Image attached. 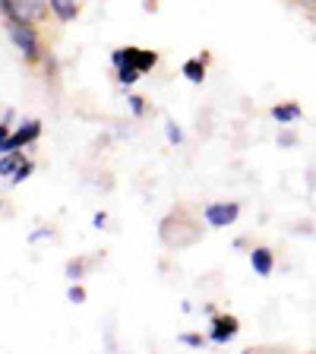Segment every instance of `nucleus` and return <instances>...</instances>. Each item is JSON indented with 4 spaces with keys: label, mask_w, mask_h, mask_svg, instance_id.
Instances as JSON below:
<instances>
[{
    "label": "nucleus",
    "mask_w": 316,
    "mask_h": 354,
    "mask_svg": "<svg viewBox=\"0 0 316 354\" xmlns=\"http://www.w3.org/2000/svg\"><path fill=\"white\" fill-rule=\"evenodd\" d=\"M177 342H180V345H187V348H203V335H196V332H184Z\"/></svg>",
    "instance_id": "6ab92c4d"
},
{
    "label": "nucleus",
    "mask_w": 316,
    "mask_h": 354,
    "mask_svg": "<svg viewBox=\"0 0 316 354\" xmlns=\"http://www.w3.org/2000/svg\"><path fill=\"white\" fill-rule=\"evenodd\" d=\"M64 275L70 281H80L82 275H86V259H70V263H66V269H64Z\"/></svg>",
    "instance_id": "ddd939ff"
},
{
    "label": "nucleus",
    "mask_w": 316,
    "mask_h": 354,
    "mask_svg": "<svg viewBox=\"0 0 316 354\" xmlns=\"http://www.w3.org/2000/svg\"><path fill=\"white\" fill-rule=\"evenodd\" d=\"M114 70H118V82H120V86H133V82H136V80H140V66H136V64H130V60H124V64H120V66H114Z\"/></svg>",
    "instance_id": "f8f14e48"
},
{
    "label": "nucleus",
    "mask_w": 316,
    "mask_h": 354,
    "mask_svg": "<svg viewBox=\"0 0 316 354\" xmlns=\"http://www.w3.org/2000/svg\"><path fill=\"white\" fill-rule=\"evenodd\" d=\"M7 35L13 41V48L22 54L26 64H38L44 57V48H41V35H38L35 22H7Z\"/></svg>",
    "instance_id": "f257e3e1"
},
{
    "label": "nucleus",
    "mask_w": 316,
    "mask_h": 354,
    "mask_svg": "<svg viewBox=\"0 0 316 354\" xmlns=\"http://www.w3.org/2000/svg\"><path fill=\"white\" fill-rule=\"evenodd\" d=\"M165 136H168L171 146H180V142H184V130H180V127H177L171 118L165 120Z\"/></svg>",
    "instance_id": "4468645a"
},
{
    "label": "nucleus",
    "mask_w": 316,
    "mask_h": 354,
    "mask_svg": "<svg viewBox=\"0 0 316 354\" xmlns=\"http://www.w3.org/2000/svg\"><path fill=\"white\" fill-rule=\"evenodd\" d=\"M127 104H130L133 118H142V114H146V98L142 95H127Z\"/></svg>",
    "instance_id": "f3484780"
},
{
    "label": "nucleus",
    "mask_w": 316,
    "mask_h": 354,
    "mask_svg": "<svg viewBox=\"0 0 316 354\" xmlns=\"http://www.w3.org/2000/svg\"><path fill=\"white\" fill-rule=\"evenodd\" d=\"M92 225H95V228H104V225H108V215H104V212H95V218H92Z\"/></svg>",
    "instance_id": "aec40b11"
},
{
    "label": "nucleus",
    "mask_w": 316,
    "mask_h": 354,
    "mask_svg": "<svg viewBox=\"0 0 316 354\" xmlns=\"http://www.w3.org/2000/svg\"><path fill=\"white\" fill-rule=\"evenodd\" d=\"M297 7H304V10H310V13H313L316 10V0H295Z\"/></svg>",
    "instance_id": "412c9836"
},
{
    "label": "nucleus",
    "mask_w": 316,
    "mask_h": 354,
    "mask_svg": "<svg viewBox=\"0 0 316 354\" xmlns=\"http://www.w3.org/2000/svg\"><path fill=\"white\" fill-rule=\"evenodd\" d=\"M10 133H13V130H10V124H0V142H3V140H7V136H10Z\"/></svg>",
    "instance_id": "4be33fe9"
},
{
    "label": "nucleus",
    "mask_w": 316,
    "mask_h": 354,
    "mask_svg": "<svg viewBox=\"0 0 316 354\" xmlns=\"http://www.w3.org/2000/svg\"><path fill=\"white\" fill-rule=\"evenodd\" d=\"M250 266H253V272L259 275V279H269L275 269V253L269 250V247H253L250 250Z\"/></svg>",
    "instance_id": "0eeeda50"
},
{
    "label": "nucleus",
    "mask_w": 316,
    "mask_h": 354,
    "mask_svg": "<svg viewBox=\"0 0 316 354\" xmlns=\"http://www.w3.org/2000/svg\"><path fill=\"white\" fill-rule=\"evenodd\" d=\"M0 13L7 22H41L51 13L48 0H0Z\"/></svg>",
    "instance_id": "f03ea898"
},
{
    "label": "nucleus",
    "mask_w": 316,
    "mask_h": 354,
    "mask_svg": "<svg viewBox=\"0 0 316 354\" xmlns=\"http://www.w3.org/2000/svg\"><path fill=\"white\" fill-rule=\"evenodd\" d=\"M32 171H35V165H32V162H29V158H26V162H22V165H19V171H16V174H13V177H10V184H13V187H19V184H22V180H29V177H32Z\"/></svg>",
    "instance_id": "2eb2a0df"
},
{
    "label": "nucleus",
    "mask_w": 316,
    "mask_h": 354,
    "mask_svg": "<svg viewBox=\"0 0 316 354\" xmlns=\"http://www.w3.org/2000/svg\"><path fill=\"white\" fill-rule=\"evenodd\" d=\"M237 215H241V203H234V199H225V203H209L206 209H203V218H206L209 228H228V225H234Z\"/></svg>",
    "instance_id": "7ed1b4c3"
},
{
    "label": "nucleus",
    "mask_w": 316,
    "mask_h": 354,
    "mask_svg": "<svg viewBox=\"0 0 316 354\" xmlns=\"http://www.w3.org/2000/svg\"><path fill=\"white\" fill-rule=\"evenodd\" d=\"M237 332H241V323H237V317H231V313H221V317H212V332H209V342H215V345H228Z\"/></svg>",
    "instance_id": "423d86ee"
},
{
    "label": "nucleus",
    "mask_w": 316,
    "mask_h": 354,
    "mask_svg": "<svg viewBox=\"0 0 316 354\" xmlns=\"http://www.w3.org/2000/svg\"><path fill=\"white\" fill-rule=\"evenodd\" d=\"M38 136H41V120H26L19 130H13L7 140L0 142V155H3V152H16V149L29 146V142H35Z\"/></svg>",
    "instance_id": "39448f33"
},
{
    "label": "nucleus",
    "mask_w": 316,
    "mask_h": 354,
    "mask_svg": "<svg viewBox=\"0 0 316 354\" xmlns=\"http://www.w3.org/2000/svg\"><path fill=\"white\" fill-rule=\"evenodd\" d=\"M51 3V13L57 22H76L80 16V0H48Z\"/></svg>",
    "instance_id": "9d476101"
},
{
    "label": "nucleus",
    "mask_w": 316,
    "mask_h": 354,
    "mask_svg": "<svg viewBox=\"0 0 316 354\" xmlns=\"http://www.w3.org/2000/svg\"><path fill=\"white\" fill-rule=\"evenodd\" d=\"M301 118H304V108L297 102H285V104H275L272 108V120L279 127H291V124H297Z\"/></svg>",
    "instance_id": "1a4fd4ad"
},
{
    "label": "nucleus",
    "mask_w": 316,
    "mask_h": 354,
    "mask_svg": "<svg viewBox=\"0 0 316 354\" xmlns=\"http://www.w3.org/2000/svg\"><path fill=\"white\" fill-rule=\"evenodd\" d=\"M206 64H209V54H199V57L184 60L180 73H184L187 82H193V86H203V82H206Z\"/></svg>",
    "instance_id": "6e6552de"
},
{
    "label": "nucleus",
    "mask_w": 316,
    "mask_h": 354,
    "mask_svg": "<svg viewBox=\"0 0 316 354\" xmlns=\"http://www.w3.org/2000/svg\"><path fill=\"white\" fill-rule=\"evenodd\" d=\"M124 60H130V64L140 66V73H149L155 64H158V54L149 51V48H133V44H127V48H118V51L111 54V64L120 66Z\"/></svg>",
    "instance_id": "20e7f679"
},
{
    "label": "nucleus",
    "mask_w": 316,
    "mask_h": 354,
    "mask_svg": "<svg viewBox=\"0 0 316 354\" xmlns=\"http://www.w3.org/2000/svg\"><path fill=\"white\" fill-rule=\"evenodd\" d=\"M0 206H3V203H0Z\"/></svg>",
    "instance_id": "5701e85b"
},
{
    "label": "nucleus",
    "mask_w": 316,
    "mask_h": 354,
    "mask_svg": "<svg viewBox=\"0 0 316 354\" xmlns=\"http://www.w3.org/2000/svg\"><path fill=\"white\" fill-rule=\"evenodd\" d=\"M22 162H26L22 149H16V152H3V155H0V177H13L16 171H19Z\"/></svg>",
    "instance_id": "9b49d317"
},
{
    "label": "nucleus",
    "mask_w": 316,
    "mask_h": 354,
    "mask_svg": "<svg viewBox=\"0 0 316 354\" xmlns=\"http://www.w3.org/2000/svg\"><path fill=\"white\" fill-rule=\"evenodd\" d=\"M66 301H70V304H82V301H86V288H82V285H70Z\"/></svg>",
    "instance_id": "a211bd4d"
},
{
    "label": "nucleus",
    "mask_w": 316,
    "mask_h": 354,
    "mask_svg": "<svg viewBox=\"0 0 316 354\" xmlns=\"http://www.w3.org/2000/svg\"><path fill=\"white\" fill-rule=\"evenodd\" d=\"M275 142H279V149H295L297 142H301V136H297L295 130H281V133H279V140H275Z\"/></svg>",
    "instance_id": "dca6fc26"
}]
</instances>
